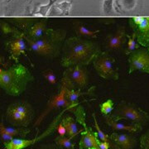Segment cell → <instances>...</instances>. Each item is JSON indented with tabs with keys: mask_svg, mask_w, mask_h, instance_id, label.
<instances>
[{
	"mask_svg": "<svg viewBox=\"0 0 149 149\" xmlns=\"http://www.w3.org/2000/svg\"><path fill=\"white\" fill-rule=\"evenodd\" d=\"M92 116H93L94 121H95V126L96 131H97V133H98V136H99L100 140L102 141V142H104V143H109V142H110L111 140H109V135H108L106 133H104L101 129H100V126H99V124H98V121H97V119H96L95 114L93 113Z\"/></svg>",
	"mask_w": 149,
	"mask_h": 149,
	"instance_id": "cell-24",
	"label": "cell"
},
{
	"mask_svg": "<svg viewBox=\"0 0 149 149\" xmlns=\"http://www.w3.org/2000/svg\"><path fill=\"white\" fill-rule=\"evenodd\" d=\"M47 29V28H46V23L38 22L28 30L26 36L32 39H38V38H41L46 33Z\"/></svg>",
	"mask_w": 149,
	"mask_h": 149,
	"instance_id": "cell-21",
	"label": "cell"
},
{
	"mask_svg": "<svg viewBox=\"0 0 149 149\" xmlns=\"http://www.w3.org/2000/svg\"><path fill=\"white\" fill-rule=\"evenodd\" d=\"M57 132L60 136H65L67 135V131L66 128H65L64 125L62 124V123L61 122V123H59V125L57 126Z\"/></svg>",
	"mask_w": 149,
	"mask_h": 149,
	"instance_id": "cell-30",
	"label": "cell"
},
{
	"mask_svg": "<svg viewBox=\"0 0 149 149\" xmlns=\"http://www.w3.org/2000/svg\"><path fill=\"white\" fill-rule=\"evenodd\" d=\"M61 52V65L67 68L76 65H88L101 51L96 43L80 37H73L65 42Z\"/></svg>",
	"mask_w": 149,
	"mask_h": 149,
	"instance_id": "cell-1",
	"label": "cell"
},
{
	"mask_svg": "<svg viewBox=\"0 0 149 149\" xmlns=\"http://www.w3.org/2000/svg\"><path fill=\"white\" fill-rule=\"evenodd\" d=\"M38 138L27 140L23 139H14L10 142L4 143L3 145L5 147V149H23L25 148H28L29 146H32L38 140Z\"/></svg>",
	"mask_w": 149,
	"mask_h": 149,
	"instance_id": "cell-18",
	"label": "cell"
},
{
	"mask_svg": "<svg viewBox=\"0 0 149 149\" xmlns=\"http://www.w3.org/2000/svg\"><path fill=\"white\" fill-rule=\"evenodd\" d=\"M13 38L6 42L5 47L9 52L10 58L18 64L19 56L21 55H25V51L27 48L25 44V34L17 30H13Z\"/></svg>",
	"mask_w": 149,
	"mask_h": 149,
	"instance_id": "cell-10",
	"label": "cell"
},
{
	"mask_svg": "<svg viewBox=\"0 0 149 149\" xmlns=\"http://www.w3.org/2000/svg\"><path fill=\"white\" fill-rule=\"evenodd\" d=\"M141 149H149V129L140 139Z\"/></svg>",
	"mask_w": 149,
	"mask_h": 149,
	"instance_id": "cell-27",
	"label": "cell"
},
{
	"mask_svg": "<svg viewBox=\"0 0 149 149\" xmlns=\"http://www.w3.org/2000/svg\"><path fill=\"white\" fill-rule=\"evenodd\" d=\"M61 82L62 86L69 90H81L88 85V71L82 65L67 67L63 72Z\"/></svg>",
	"mask_w": 149,
	"mask_h": 149,
	"instance_id": "cell-7",
	"label": "cell"
},
{
	"mask_svg": "<svg viewBox=\"0 0 149 149\" xmlns=\"http://www.w3.org/2000/svg\"><path fill=\"white\" fill-rule=\"evenodd\" d=\"M60 108H65V109H68L70 110V104L69 103L67 102L66 99H65V88L61 85V91L59 92L57 95L52 96L50 100L47 103V106L46 110L44 111L42 113V115L40 117L39 120L37 121L36 124H39L42 119L44 116H46L49 112L51 110H53V109H57Z\"/></svg>",
	"mask_w": 149,
	"mask_h": 149,
	"instance_id": "cell-12",
	"label": "cell"
},
{
	"mask_svg": "<svg viewBox=\"0 0 149 149\" xmlns=\"http://www.w3.org/2000/svg\"><path fill=\"white\" fill-rule=\"evenodd\" d=\"M109 139L121 149H133L137 144L135 137L127 133H113L109 135Z\"/></svg>",
	"mask_w": 149,
	"mask_h": 149,
	"instance_id": "cell-14",
	"label": "cell"
},
{
	"mask_svg": "<svg viewBox=\"0 0 149 149\" xmlns=\"http://www.w3.org/2000/svg\"><path fill=\"white\" fill-rule=\"evenodd\" d=\"M74 31L76 32V34L78 35V37H89V38H96L97 34L100 32L99 30L93 31L89 29L85 25H84L81 22H77L74 25Z\"/></svg>",
	"mask_w": 149,
	"mask_h": 149,
	"instance_id": "cell-19",
	"label": "cell"
},
{
	"mask_svg": "<svg viewBox=\"0 0 149 149\" xmlns=\"http://www.w3.org/2000/svg\"><path fill=\"white\" fill-rule=\"evenodd\" d=\"M39 149H65L61 146H59L56 143L55 144H45L42 145Z\"/></svg>",
	"mask_w": 149,
	"mask_h": 149,
	"instance_id": "cell-29",
	"label": "cell"
},
{
	"mask_svg": "<svg viewBox=\"0 0 149 149\" xmlns=\"http://www.w3.org/2000/svg\"><path fill=\"white\" fill-rule=\"evenodd\" d=\"M115 59L107 52H101L93 61V65L98 74L106 80H118V70Z\"/></svg>",
	"mask_w": 149,
	"mask_h": 149,
	"instance_id": "cell-8",
	"label": "cell"
},
{
	"mask_svg": "<svg viewBox=\"0 0 149 149\" xmlns=\"http://www.w3.org/2000/svg\"><path fill=\"white\" fill-rule=\"evenodd\" d=\"M129 70L131 74L135 70H141L149 74V50L148 49H137L129 54L128 57Z\"/></svg>",
	"mask_w": 149,
	"mask_h": 149,
	"instance_id": "cell-9",
	"label": "cell"
},
{
	"mask_svg": "<svg viewBox=\"0 0 149 149\" xmlns=\"http://www.w3.org/2000/svg\"><path fill=\"white\" fill-rule=\"evenodd\" d=\"M104 121L107 124L115 131H128L131 133H139L140 131H142L143 126L139 125V124H133V125H125L122 123H118L117 121H114L110 115H107L104 116Z\"/></svg>",
	"mask_w": 149,
	"mask_h": 149,
	"instance_id": "cell-15",
	"label": "cell"
},
{
	"mask_svg": "<svg viewBox=\"0 0 149 149\" xmlns=\"http://www.w3.org/2000/svg\"><path fill=\"white\" fill-rule=\"evenodd\" d=\"M76 122L77 121L74 120V118H71L70 116H66L61 120L62 124L64 125L65 128H66L67 136H68V138L70 139H74L78 133L82 132V130L78 129V125H77Z\"/></svg>",
	"mask_w": 149,
	"mask_h": 149,
	"instance_id": "cell-17",
	"label": "cell"
},
{
	"mask_svg": "<svg viewBox=\"0 0 149 149\" xmlns=\"http://www.w3.org/2000/svg\"><path fill=\"white\" fill-rule=\"evenodd\" d=\"M113 109V101L112 100H108L106 102L100 104V112L104 116L109 115V113Z\"/></svg>",
	"mask_w": 149,
	"mask_h": 149,
	"instance_id": "cell-25",
	"label": "cell"
},
{
	"mask_svg": "<svg viewBox=\"0 0 149 149\" xmlns=\"http://www.w3.org/2000/svg\"><path fill=\"white\" fill-rule=\"evenodd\" d=\"M0 136H1V140L2 142L4 143H8V142H10L13 139H14V138L13 136H11L10 134L5 132L3 128H0Z\"/></svg>",
	"mask_w": 149,
	"mask_h": 149,
	"instance_id": "cell-28",
	"label": "cell"
},
{
	"mask_svg": "<svg viewBox=\"0 0 149 149\" xmlns=\"http://www.w3.org/2000/svg\"><path fill=\"white\" fill-rule=\"evenodd\" d=\"M0 128H3L5 132H7L8 134H10L11 136H13L14 139L15 138H17V139H24L27 134L31 132V129L27 128H7L4 126L3 121L1 122Z\"/></svg>",
	"mask_w": 149,
	"mask_h": 149,
	"instance_id": "cell-20",
	"label": "cell"
},
{
	"mask_svg": "<svg viewBox=\"0 0 149 149\" xmlns=\"http://www.w3.org/2000/svg\"><path fill=\"white\" fill-rule=\"evenodd\" d=\"M126 33L123 27L118 29L117 32L108 35L105 40V47L109 50H118L126 43Z\"/></svg>",
	"mask_w": 149,
	"mask_h": 149,
	"instance_id": "cell-13",
	"label": "cell"
},
{
	"mask_svg": "<svg viewBox=\"0 0 149 149\" xmlns=\"http://www.w3.org/2000/svg\"><path fill=\"white\" fill-rule=\"evenodd\" d=\"M148 50H149V49H148Z\"/></svg>",
	"mask_w": 149,
	"mask_h": 149,
	"instance_id": "cell-31",
	"label": "cell"
},
{
	"mask_svg": "<svg viewBox=\"0 0 149 149\" xmlns=\"http://www.w3.org/2000/svg\"><path fill=\"white\" fill-rule=\"evenodd\" d=\"M65 32L47 29L46 33L41 38L32 39L25 35V40L29 50L40 56L47 57H56L63 47Z\"/></svg>",
	"mask_w": 149,
	"mask_h": 149,
	"instance_id": "cell-3",
	"label": "cell"
},
{
	"mask_svg": "<svg viewBox=\"0 0 149 149\" xmlns=\"http://www.w3.org/2000/svg\"><path fill=\"white\" fill-rule=\"evenodd\" d=\"M128 37V47H127V49H126V52H125V54L127 55H129L130 53H132L133 52H134L135 50L139 49V45L138 43L136 42V35L133 33L132 36H129L128 35L127 36Z\"/></svg>",
	"mask_w": 149,
	"mask_h": 149,
	"instance_id": "cell-23",
	"label": "cell"
},
{
	"mask_svg": "<svg viewBox=\"0 0 149 149\" xmlns=\"http://www.w3.org/2000/svg\"><path fill=\"white\" fill-rule=\"evenodd\" d=\"M34 109L26 101L11 104L6 111V121L13 127L27 128L34 118Z\"/></svg>",
	"mask_w": 149,
	"mask_h": 149,
	"instance_id": "cell-5",
	"label": "cell"
},
{
	"mask_svg": "<svg viewBox=\"0 0 149 149\" xmlns=\"http://www.w3.org/2000/svg\"><path fill=\"white\" fill-rule=\"evenodd\" d=\"M70 140L71 139H70L68 137L59 135L58 137L55 139V143L65 149H74V143H72Z\"/></svg>",
	"mask_w": 149,
	"mask_h": 149,
	"instance_id": "cell-22",
	"label": "cell"
},
{
	"mask_svg": "<svg viewBox=\"0 0 149 149\" xmlns=\"http://www.w3.org/2000/svg\"><path fill=\"white\" fill-rule=\"evenodd\" d=\"M73 113L76 118V121L83 127L79 149H109L112 141L104 143L100 140L98 133L94 132L85 122V113L82 107H77L73 111Z\"/></svg>",
	"mask_w": 149,
	"mask_h": 149,
	"instance_id": "cell-4",
	"label": "cell"
},
{
	"mask_svg": "<svg viewBox=\"0 0 149 149\" xmlns=\"http://www.w3.org/2000/svg\"><path fill=\"white\" fill-rule=\"evenodd\" d=\"M131 20L136 39L139 44L149 49V17H136Z\"/></svg>",
	"mask_w": 149,
	"mask_h": 149,
	"instance_id": "cell-11",
	"label": "cell"
},
{
	"mask_svg": "<svg viewBox=\"0 0 149 149\" xmlns=\"http://www.w3.org/2000/svg\"><path fill=\"white\" fill-rule=\"evenodd\" d=\"M34 77L24 65L16 64L8 70H0V86L8 95L18 96Z\"/></svg>",
	"mask_w": 149,
	"mask_h": 149,
	"instance_id": "cell-2",
	"label": "cell"
},
{
	"mask_svg": "<svg viewBox=\"0 0 149 149\" xmlns=\"http://www.w3.org/2000/svg\"><path fill=\"white\" fill-rule=\"evenodd\" d=\"M43 77L47 80L49 84L51 85H56L57 83V77L52 70H46L42 72Z\"/></svg>",
	"mask_w": 149,
	"mask_h": 149,
	"instance_id": "cell-26",
	"label": "cell"
},
{
	"mask_svg": "<svg viewBox=\"0 0 149 149\" xmlns=\"http://www.w3.org/2000/svg\"><path fill=\"white\" fill-rule=\"evenodd\" d=\"M64 88L65 99H66L67 102L69 103L70 110L72 112V113L78 107L80 97L85 95L86 94H89L91 91V90H90L87 93H84V92H81L80 90H79V91H72V90H69V89H67L65 87H64Z\"/></svg>",
	"mask_w": 149,
	"mask_h": 149,
	"instance_id": "cell-16",
	"label": "cell"
},
{
	"mask_svg": "<svg viewBox=\"0 0 149 149\" xmlns=\"http://www.w3.org/2000/svg\"><path fill=\"white\" fill-rule=\"evenodd\" d=\"M110 117L117 122L124 119L134 124H139L142 126L149 122V114L147 112L143 111L134 104L124 101L121 102L118 105L114 111L112 113Z\"/></svg>",
	"mask_w": 149,
	"mask_h": 149,
	"instance_id": "cell-6",
	"label": "cell"
}]
</instances>
